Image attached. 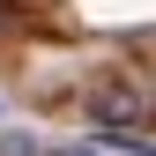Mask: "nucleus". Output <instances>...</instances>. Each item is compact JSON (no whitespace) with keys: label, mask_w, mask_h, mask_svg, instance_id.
<instances>
[{"label":"nucleus","mask_w":156,"mask_h":156,"mask_svg":"<svg viewBox=\"0 0 156 156\" xmlns=\"http://www.w3.org/2000/svg\"><path fill=\"white\" fill-rule=\"evenodd\" d=\"M89 112H97V119H104V126H134V119H141V97H126V89H97L89 97Z\"/></svg>","instance_id":"1"},{"label":"nucleus","mask_w":156,"mask_h":156,"mask_svg":"<svg viewBox=\"0 0 156 156\" xmlns=\"http://www.w3.org/2000/svg\"><path fill=\"white\" fill-rule=\"evenodd\" d=\"M0 156H45V149H37V134H0Z\"/></svg>","instance_id":"2"},{"label":"nucleus","mask_w":156,"mask_h":156,"mask_svg":"<svg viewBox=\"0 0 156 156\" xmlns=\"http://www.w3.org/2000/svg\"><path fill=\"white\" fill-rule=\"evenodd\" d=\"M126 156H156V149H149V141H126Z\"/></svg>","instance_id":"3"},{"label":"nucleus","mask_w":156,"mask_h":156,"mask_svg":"<svg viewBox=\"0 0 156 156\" xmlns=\"http://www.w3.org/2000/svg\"><path fill=\"white\" fill-rule=\"evenodd\" d=\"M0 37H8V0H0Z\"/></svg>","instance_id":"4"},{"label":"nucleus","mask_w":156,"mask_h":156,"mask_svg":"<svg viewBox=\"0 0 156 156\" xmlns=\"http://www.w3.org/2000/svg\"><path fill=\"white\" fill-rule=\"evenodd\" d=\"M60 156H97V149H60Z\"/></svg>","instance_id":"5"}]
</instances>
